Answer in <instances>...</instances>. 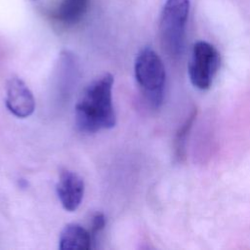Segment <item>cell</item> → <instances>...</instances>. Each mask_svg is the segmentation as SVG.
<instances>
[{"label":"cell","instance_id":"cell-1","mask_svg":"<svg viewBox=\"0 0 250 250\" xmlns=\"http://www.w3.org/2000/svg\"><path fill=\"white\" fill-rule=\"evenodd\" d=\"M113 82V76L104 73L84 89L75 105V125L80 132L91 134L115 126Z\"/></svg>","mask_w":250,"mask_h":250},{"label":"cell","instance_id":"cell-2","mask_svg":"<svg viewBox=\"0 0 250 250\" xmlns=\"http://www.w3.org/2000/svg\"><path fill=\"white\" fill-rule=\"evenodd\" d=\"M189 0H166L159 19V38L165 53L179 58L184 51Z\"/></svg>","mask_w":250,"mask_h":250},{"label":"cell","instance_id":"cell-3","mask_svg":"<svg viewBox=\"0 0 250 250\" xmlns=\"http://www.w3.org/2000/svg\"><path fill=\"white\" fill-rule=\"evenodd\" d=\"M134 70L146 100L152 106L160 105L163 101L166 72L158 54L148 47L142 49L135 59Z\"/></svg>","mask_w":250,"mask_h":250},{"label":"cell","instance_id":"cell-4","mask_svg":"<svg viewBox=\"0 0 250 250\" xmlns=\"http://www.w3.org/2000/svg\"><path fill=\"white\" fill-rule=\"evenodd\" d=\"M220 62V54L212 44L206 41L196 42L188 63V76L192 85L200 90L209 89Z\"/></svg>","mask_w":250,"mask_h":250},{"label":"cell","instance_id":"cell-5","mask_svg":"<svg viewBox=\"0 0 250 250\" xmlns=\"http://www.w3.org/2000/svg\"><path fill=\"white\" fill-rule=\"evenodd\" d=\"M6 106L19 118L31 115L35 109V100L28 86L19 77L13 76L7 83Z\"/></svg>","mask_w":250,"mask_h":250},{"label":"cell","instance_id":"cell-6","mask_svg":"<svg viewBox=\"0 0 250 250\" xmlns=\"http://www.w3.org/2000/svg\"><path fill=\"white\" fill-rule=\"evenodd\" d=\"M56 189L63 209L73 212L81 204L84 196L85 185L83 179L78 174L65 170L61 173Z\"/></svg>","mask_w":250,"mask_h":250},{"label":"cell","instance_id":"cell-7","mask_svg":"<svg viewBox=\"0 0 250 250\" xmlns=\"http://www.w3.org/2000/svg\"><path fill=\"white\" fill-rule=\"evenodd\" d=\"M93 236L87 229L79 224H68L61 232V250H89L92 248Z\"/></svg>","mask_w":250,"mask_h":250},{"label":"cell","instance_id":"cell-8","mask_svg":"<svg viewBox=\"0 0 250 250\" xmlns=\"http://www.w3.org/2000/svg\"><path fill=\"white\" fill-rule=\"evenodd\" d=\"M88 3L89 0H62L53 12L52 17L62 24H75L85 14Z\"/></svg>","mask_w":250,"mask_h":250},{"label":"cell","instance_id":"cell-9","mask_svg":"<svg viewBox=\"0 0 250 250\" xmlns=\"http://www.w3.org/2000/svg\"><path fill=\"white\" fill-rule=\"evenodd\" d=\"M105 226V217L102 213H96L92 217V223H91V234L93 238L97 235L98 232H100Z\"/></svg>","mask_w":250,"mask_h":250}]
</instances>
